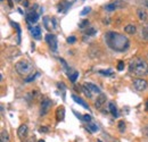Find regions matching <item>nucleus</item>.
I'll list each match as a JSON object with an SVG mask.
<instances>
[{"mask_svg":"<svg viewBox=\"0 0 148 142\" xmlns=\"http://www.w3.org/2000/svg\"><path fill=\"white\" fill-rule=\"evenodd\" d=\"M137 15H138V17H139V19H140L141 22H146V20H147L148 15H147V13H146L145 9L139 8V9L137 10Z\"/></svg>","mask_w":148,"mask_h":142,"instance_id":"4468645a","label":"nucleus"},{"mask_svg":"<svg viewBox=\"0 0 148 142\" xmlns=\"http://www.w3.org/2000/svg\"><path fill=\"white\" fill-rule=\"evenodd\" d=\"M51 106H53V102L50 99L48 98H45L42 101H41V107H40V115L41 116H45L49 113V110L51 109Z\"/></svg>","mask_w":148,"mask_h":142,"instance_id":"20e7f679","label":"nucleus"},{"mask_svg":"<svg viewBox=\"0 0 148 142\" xmlns=\"http://www.w3.org/2000/svg\"><path fill=\"white\" fill-rule=\"evenodd\" d=\"M87 25H89V22H88V19H86V20H83L82 23H80V25H79V26H80V29H82V30H83V29H84Z\"/></svg>","mask_w":148,"mask_h":142,"instance_id":"c85d7f7f","label":"nucleus"},{"mask_svg":"<svg viewBox=\"0 0 148 142\" xmlns=\"http://www.w3.org/2000/svg\"><path fill=\"white\" fill-rule=\"evenodd\" d=\"M117 7H119L117 2H111V3H108V5H106V6H105V10L111 13V12L116 10V9H117Z\"/></svg>","mask_w":148,"mask_h":142,"instance_id":"a211bd4d","label":"nucleus"},{"mask_svg":"<svg viewBox=\"0 0 148 142\" xmlns=\"http://www.w3.org/2000/svg\"><path fill=\"white\" fill-rule=\"evenodd\" d=\"M96 29H93V27H89L87 31H86V33L88 34V36H93V34H96Z\"/></svg>","mask_w":148,"mask_h":142,"instance_id":"393cba45","label":"nucleus"},{"mask_svg":"<svg viewBox=\"0 0 148 142\" xmlns=\"http://www.w3.org/2000/svg\"><path fill=\"white\" fill-rule=\"evenodd\" d=\"M119 130H120V132H121V133H123V132L125 131V124H124V122H123V121L119 122Z\"/></svg>","mask_w":148,"mask_h":142,"instance_id":"b1692460","label":"nucleus"},{"mask_svg":"<svg viewBox=\"0 0 148 142\" xmlns=\"http://www.w3.org/2000/svg\"><path fill=\"white\" fill-rule=\"evenodd\" d=\"M146 109H147V110H148V100H147V101H146Z\"/></svg>","mask_w":148,"mask_h":142,"instance_id":"c9c22d12","label":"nucleus"},{"mask_svg":"<svg viewBox=\"0 0 148 142\" xmlns=\"http://www.w3.org/2000/svg\"><path fill=\"white\" fill-rule=\"evenodd\" d=\"M40 132L47 133V132H48V127H46V126H41V127H40Z\"/></svg>","mask_w":148,"mask_h":142,"instance_id":"72a5a7b5","label":"nucleus"},{"mask_svg":"<svg viewBox=\"0 0 148 142\" xmlns=\"http://www.w3.org/2000/svg\"><path fill=\"white\" fill-rule=\"evenodd\" d=\"M75 41H76V38H75V36H69V38H67V42H69V43H74V42H75Z\"/></svg>","mask_w":148,"mask_h":142,"instance_id":"2f4dec72","label":"nucleus"},{"mask_svg":"<svg viewBox=\"0 0 148 142\" xmlns=\"http://www.w3.org/2000/svg\"><path fill=\"white\" fill-rule=\"evenodd\" d=\"M129 72L134 76H146L148 75V63L140 57H134L129 63Z\"/></svg>","mask_w":148,"mask_h":142,"instance_id":"f03ea898","label":"nucleus"},{"mask_svg":"<svg viewBox=\"0 0 148 142\" xmlns=\"http://www.w3.org/2000/svg\"><path fill=\"white\" fill-rule=\"evenodd\" d=\"M16 1H21V0H16Z\"/></svg>","mask_w":148,"mask_h":142,"instance_id":"58836bf2","label":"nucleus"},{"mask_svg":"<svg viewBox=\"0 0 148 142\" xmlns=\"http://www.w3.org/2000/svg\"><path fill=\"white\" fill-rule=\"evenodd\" d=\"M70 6H71V3H70L69 1L63 0V1H60V2L58 3L57 8H58V12H59V13H66L67 9L70 8Z\"/></svg>","mask_w":148,"mask_h":142,"instance_id":"1a4fd4ad","label":"nucleus"},{"mask_svg":"<svg viewBox=\"0 0 148 142\" xmlns=\"http://www.w3.org/2000/svg\"><path fill=\"white\" fill-rule=\"evenodd\" d=\"M1 1H3V0H1Z\"/></svg>","mask_w":148,"mask_h":142,"instance_id":"ea45409f","label":"nucleus"},{"mask_svg":"<svg viewBox=\"0 0 148 142\" xmlns=\"http://www.w3.org/2000/svg\"><path fill=\"white\" fill-rule=\"evenodd\" d=\"M145 5L147 6V8H148V0H146V1H145Z\"/></svg>","mask_w":148,"mask_h":142,"instance_id":"e433bc0d","label":"nucleus"},{"mask_svg":"<svg viewBox=\"0 0 148 142\" xmlns=\"http://www.w3.org/2000/svg\"><path fill=\"white\" fill-rule=\"evenodd\" d=\"M38 142H45V141H43V140H39Z\"/></svg>","mask_w":148,"mask_h":142,"instance_id":"4c0bfd02","label":"nucleus"},{"mask_svg":"<svg viewBox=\"0 0 148 142\" xmlns=\"http://www.w3.org/2000/svg\"><path fill=\"white\" fill-rule=\"evenodd\" d=\"M105 42L112 50L117 53H123L128 50L130 46V42L127 36L117 32H112V31L105 34Z\"/></svg>","mask_w":148,"mask_h":142,"instance_id":"f257e3e1","label":"nucleus"},{"mask_svg":"<svg viewBox=\"0 0 148 142\" xmlns=\"http://www.w3.org/2000/svg\"><path fill=\"white\" fill-rule=\"evenodd\" d=\"M132 84H133V88L137 91H145L148 87L147 81L144 79H134L132 81Z\"/></svg>","mask_w":148,"mask_h":142,"instance_id":"39448f33","label":"nucleus"},{"mask_svg":"<svg viewBox=\"0 0 148 142\" xmlns=\"http://www.w3.org/2000/svg\"><path fill=\"white\" fill-rule=\"evenodd\" d=\"M124 32L128 33V34H134V33L137 32V27H136V25H133V24H128V25H125V27H124Z\"/></svg>","mask_w":148,"mask_h":142,"instance_id":"f3484780","label":"nucleus"},{"mask_svg":"<svg viewBox=\"0 0 148 142\" xmlns=\"http://www.w3.org/2000/svg\"><path fill=\"white\" fill-rule=\"evenodd\" d=\"M88 128L91 131V132H98L99 131V128H98V125L92 123V122H90V123H88Z\"/></svg>","mask_w":148,"mask_h":142,"instance_id":"412c9836","label":"nucleus"},{"mask_svg":"<svg viewBox=\"0 0 148 142\" xmlns=\"http://www.w3.org/2000/svg\"><path fill=\"white\" fill-rule=\"evenodd\" d=\"M15 68H16L18 74L25 76V77L33 74V65H32V63H30L26 59H22V60L17 61L15 65Z\"/></svg>","mask_w":148,"mask_h":142,"instance_id":"7ed1b4c3","label":"nucleus"},{"mask_svg":"<svg viewBox=\"0 0 148 142\" xmlns=\"http://www.w3.org/2000/svg\"><path fill=\"white\" fill-rule=\"evenodd\" d=\"M24 6H25V7H26V6H29V2H27V1H25V2H24Z\"/></svg>","mask_w":148,"mask_h":142,"instance_id":"f704fd0d","label":"nucleus"},{"mask_svg":"<svg viewBox=\"0 0 148 142\" xmlns=\"http://www.w3.org/2000/svg\"><path fill=\"white\" fill-rule=\"evenodd\" d=\"M90 10H91V8H90V7H86V8H83V10L81 12V15H82V16H84V15L89 14V13H90Z\"/></svg>","mask_w":148,"mask_h":142,"instance_id":"bb28decb","label":"nucleus"},{"mask_svg":"<svg viewBox=\"0 0 148 142\" xmlns=\"http://www.w3.org/2000/svg\"><path fill=\"white\" fill-rule=\"evenodd\" d=\"M17 134H18V137L21 139H24L27 135V126L25 124L21 125L18 127V130H17Z\"/></svg>","mask_w":148,"mask_h":142,"instance_id":"f8f14e48","label":"nucleus"},{"mask_svg":"<svg viewBox=\"0 0 148 142\" xmlns=\"http://www.w3.org/2000/svg\"><path fill=\"white\" fill-rule=\"evenodd\" d=\"M0 142H10V139H9V134L7 131L2 130L1 131V135H0Z\"/></svg>","mask_w":148,"mask_h":142,"instance_id":"6ab92c4d","label":"nucleus"},{"mask_svg":"<svg viewBox=\"0 0 148 142\" xmlns=\"http://www.w3.org/2000/svg\"><path fill=\"white\" fill-rule=\"evenodd\" d=\"M124 70V63L123 61H119V65H117V71H123Z\"/></svg>","mask_w":148,"mask_h":142,"instance_id":"7c9ffc66","label":"nucleus"},{"mask_svg":"<svg viewBox=\"0 0 148 142\" xmlns=\"http://www.w3.org/2000/svg\"><path fill=\"white\" fill-rule=\"evenodd\" d=\"M105 102H106V96L103 94V93H100L98 96V98L96 99V101H95V106H96V108H98V109H101Z\"/></svg>","mask_w":148,"mask_h":142,"instance_id":"6e6552de","label":"nucleus"},{"mask_svg":"<svg viewBox=\"0 0 148 142\" xmlns=\"http://www.w3.org/2000/svg\"><path fill=\"white\" fill-rule=\"evenodd\" d=\"M83 85H86L88 89L90 90L92 93H96V94H100L101 93V91H100V89L96 85V84H93V83H90V82H86Z\"/></svg>","mask_w":148,"mask_h":142,"instance_id":"9b49d317","label":"nucleus"},{"mask_svg":"<svg viewBox=\"0 0 148 142\" xmlns=\"http://www.w3.org/2000/svg\"><path fill=\"white\" fill-rule=\"evenodd\" d=\"M108 108H110V111L112 113V115L114 116V117H117V108H116V106L113 104V102H110L108 104Z\"/></svg>","mask_w":148,"mask_h":142,"instance_id":"aec40b11","label":"nucleus"},{"mask_svg":"<svg viewBox=\"0 0 148 142\" xmlns=\"http://www.w3.org/2000/svg\"><path fill=\"white\" fill-rule=\"evenodd\" d=\"M46 41H47V43H48L49 48H50L53 51H56V50H57L58 42H57V38H56V36L48 33V34L46 36Z\"/></svg>","mask_w":148,"mask_h":142,"instance_id":"423d86ee","label":"nucleus"},{"mask_svg":"<svg viewBox=\"0 0 148 142\" xmlns=\"http://www.w3.org/2000/svg\"><path fill=\"white\" fill-rule=\"evenodd\" d=\"M38 18H39V15H38L34 10H31V12H29V13L26 14V19H27L29 23H32V24L37 23Z\"/></svg>","mask_w":148,"mask_h":142,"instance_id":"9d476101","label":"nucleus"},{"mask_svg":"<svg viewBox=\"0 0 148 142\" xmlns=\"http://www.w3.org/2000/svg\"><path fill=\"white\" fill-rule=\"evenodd\" d=\"M83 121L87 122V123H90V122H92V118H91L90 115H84L83 116Z\"/></svg>","mask_w":148,"mask_h":142,"instance_id":"c756f323","label":"nucleus"},{"mask_svg":"<svg viewBox=\"0 0 148 142\" xmlns=\"http://www.w3.org/2000/svg\"><path fill=\"white\" fill-rule=\"evenodd\" d=\"M56 117H57L58 121H64V117H65V108L63 106L57 108V110H56Z\"/></svg>","mask_w":148,"mask_h":142,"instance_id":"ddd939ff","label":"nucleus"},{"mask_svg":"<svg viewBox=\"0 0 148 142\" xmlns=\"http://www.w3.org/2000/svg\"><path fill=\"white\" fill-rule=\"evenodd\" d=\"M143 36L148 40V27H144V30H143Z\"/></svg>","mask_w":148,"mask_h":142,"instance_id":"473e14b6","label":"nucleus"},{"mask_svg":"<svg viewBox=\"0 0 148 142\" xmlns=\"http://www.w3.org/2000/svg\"><path fill=\"white\" fill-rule=\"evenodd\" d=\"M43 26H45L48 31L57 30V23H56L55 18L45 17L43 18Z\"/></svg>","mask_w":148,"mask_h":142,"instance_id":"0eeeda50","label":"nucleus"},{"mask_svg":"<svg viewBox=\"0 0 148 142\" xmlns=\"http://www.w3.org/2000/svg\"><path fill=\"white\" fill-rule=\"evenodd\" d=\"M72 98H73V100L76 102V104H79V105H81L82 107H84V108H87V109H89V105L83 100V99H81L80 97H77V96H75V94H73L72 96Z\"/></svg>","mask_w":148,"mask_h":142,"instance_id":"2eb2a0df","label":"nucleus"},{"mask_svg":"<svg viewBox=\"0 0 148 142\" xmlns=\"http://www.w3.org/2000/svg\"><path fill=\"white\" fill-rule=\"evenodd\" d=\"M31 33H32V36H33L34 39L39 40V39L41 38V29H40V26H34V27H32V29H31Z\"/></svg>","mask_w":148,"mask_h":142,"instance_id":"dca6fc26","label":"nucleus"},{"mask_svg":"<svg viewBox=\"0 0 148 142\" xmlns=\"http://www.w3.org/2000/svg\"><path fill=\"white\" fill-rule=\"evenodd\" d=\"M82 91H83V93H84L88 98H91V97H92V92L88 89L86 85H82Z\"/></svg>","mask_w":148,"mask_h":142,"instance_id":"4be33fe9","label":"nucleus"},{"mask_svg":"<svg viewBox=\"0 0 148 142\" xmlns=\"http://www.w3.org/2000/svg\"><path fill=\"white\" fill-rule=\"evenodd\" d=\"M77 76H79V73H77V72H74L73 74H69L70 81H71L72 83H75V82H76V79H77Z\"/></svg>","mask_w":148,"mask_h":142,"instance_id":"5701e85b","label":"nucleus"},{"mask_svg":"<svg viewBox=\"0 0 148 142\" xmlns=\"http://www.w3.org/2000/svg\"><path fill=\"white\" fill-rule=\"evenodd\" d=\"M99 73L101 75H104V76H111L113 74V71H111V70H108V71H99Z\"/></svg>","mask_w":148,"mask_h":142,"instance_id":"a878e982","label":"nucleus"},{"mask_svg":"<svg viewBox=\"0 0 148 142\" xmlns=\"http://www.w3.org/2000/svg\"><path fill=\"white\" fill-rule=\"evenodd\" d=\"M12 25H14V26L16 27L17 32H18V42H19V41H21V29H19V25L17 23H12Z\"/></svg>","mask_w":148,"mask_h":142,"instance_id":"cd10ccee","label":"nucleus"}]
</instances>
